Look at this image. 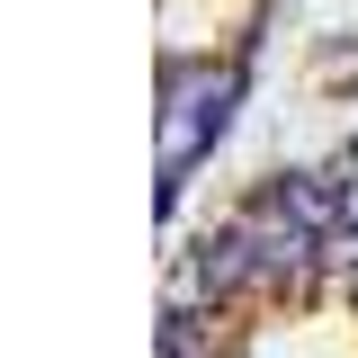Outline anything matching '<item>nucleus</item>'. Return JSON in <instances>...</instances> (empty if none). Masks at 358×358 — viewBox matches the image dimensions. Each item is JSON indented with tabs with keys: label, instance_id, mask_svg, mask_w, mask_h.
Here are the masks:
<instances>
[{
	"label": "nucleus",
	"instance_id": "obj_1",
	"mask_svg": "<svg viewBox=\"0 0 358 358\" xmlns=\"http://www.w3.org/2000/svg\"><path fill=\"white\" fill-rule=\"evenodd\" d=\"M224 99H233V81H188V72H179V117L162 126V162H171V179L188 171L197 134H206V126H224Z\"/></svg>",
	"mask_w": 358,
	"mask_h": 358
}]
</instances>
